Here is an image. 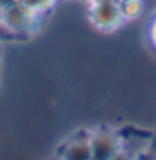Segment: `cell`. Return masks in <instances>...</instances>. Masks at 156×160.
<instances>
[{"mask_svg": "<svg viewBox=\"0 0 156 160\" xmlns=\"http://www.w3.org/2000/svg\"><path fill=\"white\" fill-rule=\"evenodd\" d=\"M149 37H151V42L154 43V47H156V15H154L151 25H149Z\"/></svg>", "mask_w": 156, "mask_h": 160, "instance_id": "6da1fadb", "label": "cell"}]
</instances>
